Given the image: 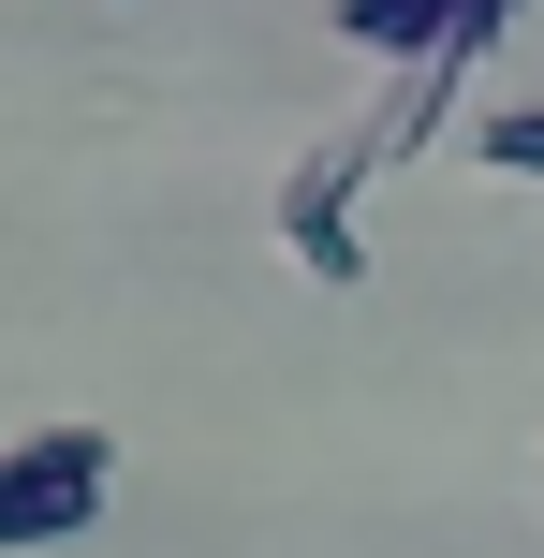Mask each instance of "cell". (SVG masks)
Here are the masks:
<instances>
[{
	"instance_id": "obj_1",
	"label": "cell",
	"mask_w": 544,
	"mask_h": 558,
	"mask_svg": "<svg viewBox=\"0 0 544 558\" xmlns=\"http://www.w3.org/2000/svg\"><path fill=\"white\" fill-rule=\"evenodd\" d=\"M104 485H118L104 426H29V441H0V544H74L88 514H104Z\"/></svg>"
},
{
	"instance_id": "obj_4",
	"label": "cell",
	"mask_w": 544,
	"mask_h": 558,
	"mask_svg": "<svg viewBox=\"0 0 544 558\" xmlns=\"http://www.w3.org/2000/svg\"><path fill=\"white\" fill-rule=\"evenodd\" d=\"M471 162H500V177L544 192V104H471Z\"/></svg>"
},
{
	"instance_id": "obj_2",
	"label": "cell",
	"mask_w": 544,
	"mask_h": 558,
	"mask_svg": "<svg viewBox=\"0 0 544 558\" xmlns=\"http://www.w3.org/2000/svg\"><path fill=\"white\" fill-rule=\"evenodd\" d=\"M353 177H368V133L310 147V162L280 177V251H294V279H324V294H368V235H353Z\"/></svg>"
},
{
	"instance_id": "obj_3",
	"label": "cell",
	"mask_w": 544,
	"mask_h": 558,
	"mask_svg": "<svg viewBox=\"0 0 544 558\" xmlns=\"http://www.w3.org/2000/svg\"><path fill=\"white\" fill-rule=\"evenodd\" d=\"M457 15H471V0H339V45H353V59H398V74H412V59H442V45H457Z\"/></svg>"
}]
</instances>
